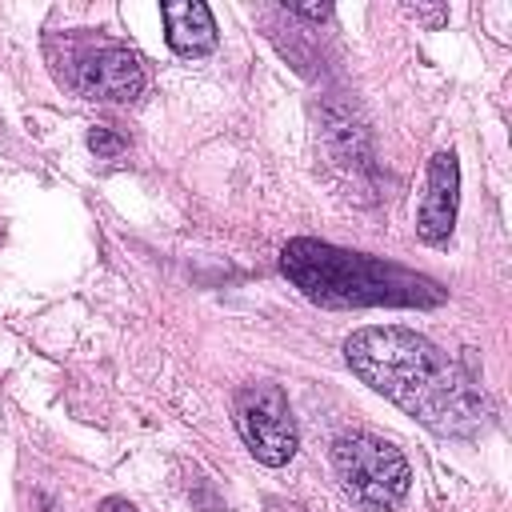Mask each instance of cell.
<instances>
[{"label":"cell","instance_id":"cell-1","mask_svg":"<svg viewBox=\"0 0 512 512\" xmlns=\"http://www.w3.org/2000/svg\"><path fill=\"white\" fill-rule=\"evenodd\" d=\"M348 368L400 412L416 416L436 436H480L492 424V404L476 380L412 328H356L344 340Z\"/></svg>","mask_w":512,"mask_h":512},{"label":"cell","instance_id":"cell-2","mask_svg":"<svg viewBox=\"0 0 512 512\" xmlns=\"http://www.w3.org/2000/svg\"><path fill=\"white\" fill-rule=\"evenodd\" d=\"M280 272L324 308H436L444 288L404 264L296 236L280 252Z\"/></svg>","mask_w":512,"mask_h":512},{"label":"cell","instance_id":"cell-3","mask_svg":"<svg viewBox=\"0 0 512 512\" xmlns=\"http://www.w3.org/2000/svg\"><path fill=\"white\" fill-rule=\"evenodd\" d=\"M332 468L340 488L364 512H392L412 484V468L404 452L372 432H348L332 444Z\"/></svg>","mask_w":512,"mask_h":512},{"label":"cell","instance_id":"cell-4","mask_svg":"<svg viewBox=\"0 0 512 512\" xmlns=\"http://www.w3.org/2000/svg\"><path fill=\"white\" fill-rule=\"evenodd\" d=\"M232 420H236L244 448L260 464L280 468L296 456V416H292L280 384H268V380L244 384L232 396Z\"/></svg>","mask_w":512,"mask_h":512},{"label":"cell","instance_id":"cell-5","mask_svg":"<svg viewBox=\"0 0 512 512\" xmlns=\"http://www.w3.org/2000/svg\"><path fill=\"white\" fill-rule=\"evenodd\" d=\"M456 208H460V164H456V152L444 148L428 160V180L416 208V236L432 248L448 244L456 228Z\"/></svg>","mask_w":512,"mask_h":512},{"label":"cell","instance_id":"cell-6","mask_svg":"<svg viewBox=\"0 0 512 512\" xmlns=\"http://www.w3.org/2000/svg\"><path fill=\"white\" fill-rule=\"evenodd\" d=\"M76 88L88 100H112V104L136 100L140 88H144V64H140V56L132 48L108 44V48H100V52L80 60Z\"/></svg>","mask_w":512,"mask_h":512},{"label":"cell","instance_id":"cell-7","mask_svg":"<svg viewBox=\"0 0 512 512\" xmlns=\"http://www.w3.org/2000/svg\"><path fill=\"white\" fill-rule=\"evenodd\" d=\"M160 16H164V36H168V48L176 56H208L216 48V20H212V8L200 4V0H168L160 4Z\"/></svg>","mask_w":512,"mask_h":512},{"label":"cell","instance_id":"cell-8","mask_svg":"<svg viewBox=\"0 0 512 512\" xmlns=\"http://www.w3.org/2000/svg\"><path fill=\"white\" fill-rule=\"evenodd\" d=\"M88 148H92L100 160H116L128 144H124V136H116L112 128H92V132H88Z\"/></svg>","mask_w":512,"mask_h":512},{"label":"cell","instance_id":"cell-9","mask_svg":"<svg viewBox=\"0 0 512 512\" xmlns=\"http://www.w3.org/2000/svg\"><path fill=\"white\" fill-rule=\"evenodd\" d=\"M292 16H304V20H324L332 16V4H288Z\"/></svg>","mask_w":512,"mask_h":512},{"label":"cell","instance_id":"cell-10","mask_svg":"<svg viewBox=\"0 0 512 512\" xmlns=\"http://www.w3.org/2000/svg\"><path fill=\"white\" fill-rule=\"evenodd\" d=\"M404 12H408V16H420V20H428V24H444V16H448L444 8H420V4H416V8H404Z\"/></svg>","mask_w":512,"mask_h":512},{"label":"cell","instance_id":"cell-11","mask_svg":"<svg viewBox=\"0 0 512 512\" xmlns=\"http://www.w3.org/2000/svg\"><path fill=\"white\" fill-rule=\"evenodd\" d=\"M100 512H140V508L128 504L124 496H108V500H100Z\"/></svg>","mask_w":512,"mask_h":512}]
</instances>
